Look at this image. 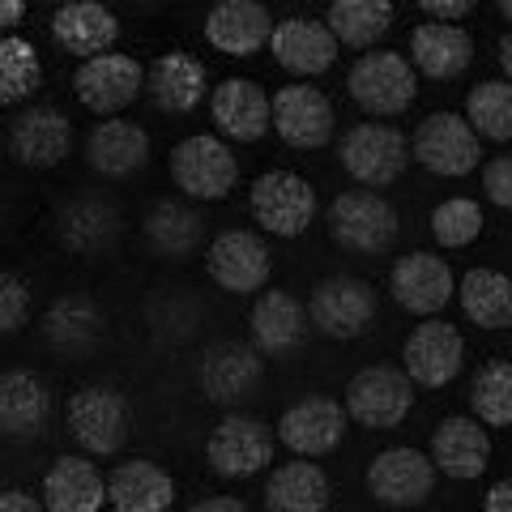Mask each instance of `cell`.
<instances>
[{
  "label": "cell",
  "mask_w": 512,
  "mask_h": 512,
  "mask_svg": "<svg viewBox=\"0 0 512 512\" xmlns=\"http://www.w3.org/2000/svg\"><path fill=\"white\" fill-rule=\"evenodd\" d=\"M64 427L82 448V457H120L133 431V406L116 384H82L64 402Z\"/></svg>",
  "instance_id": "obj_1"
},
{
  "label": "cell",
  "mask_w": 512,
  "mask_h": 512,
  "mask_svg": "<svg viewBox=\"0 0 512 512\" xmlns=\"http://www.w3.org/2000/svg\"><path fill=\"white\" fill-rule=\"evenodd\" d=\"M338 163L342 171L367 192H380L397 184L410 167V141L397 124L384 120H359L355 128H346L338 141Z\"/></svg>",
  "instance_id": "obj_2"
},
{
  "label": "cell",
  "mask_w": 512,
  "mask_h": 512,
  "mask_svg": "<svg viewBox=\"0 0 512 512\" xmlns=\"http://www.w3.org/2000/svg\"><path fill=\"white\" fill-rule=\"evenodd\" d=\"M346 94L355 99L359 111L389 124L393 116H402V111L414 107V99H419V77H414L410 60L402 52L372 47V52H363L346 69Z\"/></svg>",
  "instance_id": "obj_3"
},
{
  "label": "cell",
  "mask_w": 512,
  "mask_h": 512,
  "mask_svg": "<svg viewBox=\"0 0 512 512\" xmlns=\"http://www.w3.org/2000/svg\"><path fill=\"white\" fill-rule=\"evenodd\" d=\"M329 235L333 244L355 256H384L402 235V218L384 192L346 188L329 205Z\"/></svg>",
  "instance_id": "obj_4"
},
{
  "label": "cell",
  "mask_w": 512,
  "mask_h": 512,
  "mask_svg": "<svg viewBox=\"0 0 512 512\" xmlns=\"http://www.w3.org/2000/svg\"><path fill=\"white\" fill-rule=\"evenodd\" d=\"M171 184L184 192L188 201H227L239 184V158L222 137L214 133H192L171 146Z\"/></svg>",
  "instance_id": "obj_5"
},
{
  "label": "cell",
  "mask_w": 512,
  "mask_h": 512,
  "mask_svg": "<svg viewBox=\"0 0 512 512\" xmlns=\"http://www.w3.org/2000/svg\"><path fill=\"white\" fill-rule=\"evenodd\" d=\"M303 312H308V329H316L320 338L355 342L376 325L380 299H376V291H372V282L367 278L338 274V278H320L312 286Z\"/></svg>",
  "instance_id": "obj_6"
},
{
  "label": "cell",
  "mask_w": 512,
  "mask_h": 512,
  "mask_svg": "<svg viewBox=\"0 0 512 512\" xmlns=\"http://www.w3.org/2000/svg\"><path fill=\"white\" fill-rule=\"evenodd\" d=\"M342 410L350 423L367 431H393L410 419L414 410V384L406 380L402 367L393 363H367L346 380Z\"/></svg>",
  "instance_id": "obj_7"
},
{
  "label": "cell",
  "mask_w": 512,
  "mask_h": 512,
  "mask_svg": "<svg viewBox=\"0 0 512 512\" xmlns=\"http://www.w3.org/2000/svg\"><path fill=\"white\" fill-rule=\"evenodd\" d=\"M248 210L256 218V231L274 235V239H299L303 231L316 222L320 214V197L316 188L295 171H265L252 180L248 192Z\"/></svg>",
  "instance_id": "obj_8"
},
{
  "label": "cell",
  "mask_w": 512,
  "mask_h": 512,
  "mask_svg": "<svg viewBox=\"0 0 512 512\" xmlns=\"http://www.w3.org/2000/svg\"><path fill=\"white\" fill-rule=\"evenodd\" d=\"M410 141V163L423 171L440 175V180H461L483 167V141L470 133V124L461 120V111H431L427 120L414 124Z\"/></svg>",
  "instance_id": "obj_9"
},
{
  "label": "cell",
  "mask_w": 512,
  "mask_h": 512,
  "mask_svg": "<svg viewBox=\"0 0 512 512\" xmlns=\"http://www.w3.org/2000/svg\"><path fill=\"white\" fill-rule=\"evenodd\" d=\"M338 128L329 94L308 82H286L269 94V133H278L291 150H325Z\"/></svg>",
  "instance_id": "obj_10"
},
{
  "label": "cell",
  "mask_w": 512,
  "mask_h": 512,
  "mask_svg": "<svg viewBox=\"0 0 512 512\" xmlns=\"http://www.w3.org/2000/svg\"><path fill=\"white\" fill-rule=\"evenodd\" d=\"M274 453H278V440H274V427L261 423L256 414H222L218 427L210 431L205 440V461L210 470L222 478H256L261 470L274 466Z\"/></svg>",
  "instance_id": "obj_11"
},
{
  "label": "cell",
  "mask_w": 512,
  "mask_h": 512,
  "mask_svg": "<svg viewBox=\"0 0 512 512\" xmlns=\"http://www.w3.org/2000/svg\"><path fill=\"white\" fill-rule=\"evenodd\" d=\"M346 427H350V419H346L338 397L308 393L278 414L274 440L299 461H320V457H329L333 448H342Z\"/></svg>",
  "instance_id": "obj_12"
},
{
  "label": "cell",
  "mask_w": 512,
  "mask_h": 512,
  "mask_svg": "<svg viewBox=\"0 0 512 512\" xmlns=\"http://www.w3.org/2000/svg\"><path fill=\"white\" fill-rule=\"evenodd\" d=\"M205 274L227 295H261L269 286V274H274V252L256 231H218L205 244Z\"/></svg>",
  "instance_id": "obj_13"
},
{
  "label": "cell",
  "mask_w": 512,
  "mask_h": 512,
  "mask_svg": "<svg viewBox=\"0 0 512 512\" xmlns=\"http://www.w3.org/2000/svg\"><path fill=\"white\" fill-rule=\"evenodd\" d=\"M146 90V64L128 52H103L94 60H82L73 73V94L77 103L94 116H120L124 107H133Z\"/></svg>",
  "instance_id": "obj_14"
},
{
  "label": "cell",
  "mask_w": 512,
  "mask_h": 512,
  "mask_svg": "<svg viewBox=\"0 0 512 512\" xmlns=\"http://www.w3.org/2000/svg\"><path fill=\"white\" fill-rule=\"evenodd\" d=\"M402 372L414 389H448L466 372V338H461V329L440 316L414 325L402 346Z\"/></svg>",
  "instance_id": "obj_15"
},
{
  "label": "cell",
  "mask_w": 512,
  "mask_h": 512,
  "mask_svg": "<svg viewBox=\"0 0 512 512\" xmlns=\"http://www.w3.org/2000/svg\"><path fill=\"white\" fill-rule=\"evenodd\" d=\"M367 495L384 508H423L436 491V470L423 448L414 444H393V448H380V453L367 461Z\"/></svg>",
  "instance_id": "obj_16"
},
{
  "label": "cell",
  "mask_w": 512,
  "mask_h": 512,
  "mask_svg": "<svg viewBox=\"0 0 512 512\" xmlns=\"http://www.w3.org/2000/svg\"><path fill=\"white\" fill-rule=\"evenodd\" d=\"M453 291H457V274H453V265H448L444 256H436V252L414 248L406 256H397L393 269H389L393 303L402 312L419 316V320L440 316L448 303H453Z\"/></svg>",
  "instance_id": "obj_17"
},
{
  "label": "cell",
  "mask_w": 512,
  "mask_h": 512,
  "mask_svg": "<svg viewBox=\"0 0 512 512\" xmlns=\"http://www.w3.org/2000/svg\"><path fill=\"white\" fill-rule=\"evenodd\" d=\"M261 380H265V359L252 350V342L227 338V342L205 346L201 367H197V384L214 406L239 410L248 397H256Z\"/></svg>",
  "instance_id": "obj_18"
},
{
  "label": "cell",
  "mask_w": 512,
  "mask_h": 512,
  "mask_svg": "<svg viewBox=\"0 0 512 512\" xmlns=\"http://www.w3.org/2000/svg\"><path fill=\"white\" fill-rule=\"evenodd\" d=\"M427 461L431 470L453 478V483H474L491 470V431L478 427L470 414H448L431 431Z\"/></svg>",
  "instance_id": "obj_19"
},
{
  "label": "cell",
  "mask_w": 512,
  "mask_h": 512,
  "mask_svg": "<svg viewBox=\"0 0 512 512\" xmlns=\"http://www.w3.org/2000/svg\"><path fill=\"white\" fill-rule=\"evenodd\" d=\"M308 338V312L303 303L282 291V286H265L261 295H252L248 308V342L261 359H282L303 346Z\"/></svg>",
  "instance_id": "obj_20"
},
{
  "label": "cell",
  "mask_w": 512,
  "mask_h": 512,
  "mask_svg": "<svg viewBox=\"0 0 512 512\" xmlns=\"http://www.w3.org/2000/svg\"><path fill=\"white\" fill-rule=\"evenodd\" d=\"M103 329H107L103 308L86 291H64V295H56L52 303H47V312L39 316L43 342L52 346L56 355H64V359H86V355H94L99 342H103Z\"/></svg>",
  "instance_id": "obj_21"
},
{
  "label": "cell",
  "mask_w": 512,
  "mask_h": 512,
  "mask_svg": "<svg viewBox=\"0 0 512 512\" xmlns=\"http://www.w3.org/2000/svg\"><path fill=\"white\" fill-rule=\"evenodd\" d=\"M210 120L218 133L231 146H252V141H261L269 133V94L261 82H252V77H222V82L210 90Z\"/></svg>",
  "instance_id": "obj_22"
},
{
  "label": "cell",
  "mask_w": 512,
  "mask_h": 512,
  "mask_svg": "<svg viewBox=\"0 0 512 512\" xmlns=\"http://www.w3.org/2000/svg\"><path fill=\"white\" fill-rule=\"evenodd\" d=\"M269 56H274L278 69H286L291 77H320L338 64L342 47L333 43V35L325 30L320 18H282L269 30Z\"/></svg>",
  "instance_id": "obj_23"
},
{
  "label": "cell",
  "mask_w": 512,
  "mask_h": 512,
  "mask_svg": "<svg viewBox=\"0 0 512 512\" xmlns=\"http://www.w3.org/2000/svg\"><path fill=\"white\" fill-rule=\"evenodd\" d=\"M73 120L60 107H26L9 128V154L13 163L47 171L73 154Z\"/></svg>",
  "instance_id": "obj_24"
},
{
  "label": "cell",
  "mask_w": 512,
  "mask_h": 512,
  "mask_svg": "<svg viewBox=\"0 0 512 512\" xmlns=\"http://www.w3.org/2000/svg\"><path fill=\"white\" fill-rule=\"evenodd\" d=\"M410 69L414 77L427 82H461L474 64V39L466 26H440V22H419L410 30Z\"/></svg>",
  "instance_id": "obj_25"
},
{
  "label": "cell",
  "mask_w": 512,
  "mask_h": 512,
  "mask_svg": "<svg viewBox=\"0 0 512 512\" xmlns=\"http://www.w3.org/2000/svg\"><path fill=\"white\" fill-rule=\"evenodd\" d=\"M52 39L60 52L77 60H94L103 52H116L120 43V18L99 0H64L52 13Z\"/></svg>",
  "instance_id": "obj_26"
},
{
  "label": "cell",
  "mask_w": 512,
  "mask_h": 512,
  "mask_svg": "<svg viewBox=\"0 0 512 512\" xmlns=\"http://www.w3.org/2000/svg\"><path fill=\"white\" fill-rule=\"evenodd\" d=\"M201 30L214 52L231 56V60H248L269 43L274 13H269V5H256V0H218V5L205 13Z\"/></svg>",
  "instance_id": "obj_27"
},
{
  "label": "cell",
  "mask_w": 512,
  "mask_h": 512,
  "mask_svg": "<svg viewBox=\"0 0 512 512\" xmlns=\"http://www.w3.org/2000/svg\"><path fill=\"white\" fill-rule=\"evenodd\" d=\"M52 419V389L30 367L0 372V436L5 440H39Z\"/></svg>",
  "instance_id": "obj_28"
},
{
  "label": "cell",
  "mask_w": 512,
  "mask_h": 512,
  "mask_svg": "<svg viewBox=\"0 0 512 512\" xmlns=\"http://www.w3.org/2000/svg\"><path fill=\"white\" fill-rule=\"evenodd\" d=\"M39 500L47 512H103L107 508V474L82 453H64L47 466Z\"/></svg>",
  "instance_id": "obj_29"
},
{
  "label": "cell",
  "mask_w": 512,
  "mask_h": 512,
  "mask_svg": "<svg viewBox=\"0 0 512 512\" xmlns=\"http://www.w3.org/2000/svg\"><path fill=\"white\" fill-rule=\"evenodd\" d=\"M175 478L150 457L116 461L107 474V508L111 512H171Z\"/></svg>",
  "instance_id": "obj_30"
},
{
  "label": "cell",
  "mask_w": 512,
  "mask_h": 512,
  "mask_svg": "<svg viewBox=\"0 0 512 512\" xmlns=\"http://www.w3.org/2000/svg\"><path fill=\"white\" fill-rule=\"evenodd\" d=\"M146 90L158 111L167 116H188L210 94V69L192 52H163L146 69Z\"/></svg>",
  "instance_id": "obj_31"
},
{
  "label": "cell",
  "mask_w": 512,
  "mask_h": 512,
  "mask_svg": "<svg viewBox=\"0 0 512 512\" xmlns=\"http://www.w3.org/2000/svg\"><path fill=\"white\" fill-rule=\"evenodd\" d=\"M86 163L107 180L137 175L150 163V133L137 120H99L86 137Z\"/></svg>",
  "instance_id": "obj_32"
},
{
  "label": "cell",
  "mask_w": 512,
  "mask_h": 512,
  "mask_svg": "<svg viewBox=\"0 0 512 512\" xmlns=\"http://www.w3.org/2000/svg\"><path fill=\"white\" fill-rule=\"evenodd\" d=\"M124 231V218L111 201L103 197H73L56 218L60 244L77 256H103L116 248V239Z\"/></svg>",
  "instance_id": "obj_33"
},
{
  "label": "cell",
  "mask_w": 512,
  "mask_h": 512,
  "mask_svg": "<svg viewBox=\"0 0 512 512\" xmlns=\"http://www.w3.org/2000/svg\"><path fill=\"white\" fill-rule=\"evenodd\" d=\"M141 239L163 261H184L201 248L205 239V214L188 201H154L141 218Z\"/></svg>",
  "instance_id": "obj_34"
},
{
  "label": "cell",
  "mask_w": 512,
  "mask_h": 512,
  "mask_svg": "<svg viewBox=\"0 0 512 512\" xmlns=\"http://www.w3.org/2000/svg\"><path fill=\"white\" fill-rule=\"evenodd\" d=\"M333 504V483L320 461H282L265 478L269 512H325Z\"/></svg>",
  "instance_id": "obj_35"
},
{
  "label": "cell",
  "mask_w": 512,
  "mask_h": 512,
  "mask_svg": "<svg viewBox=\"0 0 512 512\" xmlns=\"http://www.w3.org/2000/svg\"><path fill=\"white\" fill-rule=\"evenodd\" d=\"M453 299H461V316L487 333H504L512 325V278L504 269L478 265L461 274Z\"/></svg>",
  "instance_id": "obj_36"
},
{
  "label": "cell",
  "mask_w": 512,
  "mask_h": 512,
  "mask_svg": "<svg viewBox=\"0 0 512 512\" xmlns=\"http://www.w3.org/2000/svg\"><path fill=\"white\" fill-rule=\"evenodd\" d=\"M397 9L389 0H333L325 13V30L338 47L350 52H372V47L393 30Z\"/></svg>",
  "instance_id": "obj_37"
},
{
  "label": "cell",
  "mask_w": 512,
  "mask_h": 512,
  "mask_svg": "<svg viewBox=\"0 0 512 512\" xmlns=\"http://www.w3.org/2000/svg\"><path fill=\"white\" fill-rule=\"evenodd\" d=\"M461 120L470 124V133L478 141L504 146V141L512 137V86L504 82V77H487V82L470 86Z\"/></svg>",
  "instance_id": "obj_38"
},
{
  "label": "cell",
  "mask_w": 512,
  "mask_h": 512,
  "mask_svg": "<svg viewBox=\"0 0 512 512\" xmlns=\"http://www.w3.org/2000/svg\"><path fill=\"white\" fill-rule=\"evenodd\" d=\"M470 419L487 431L512 427V363L491 359L470 380Z\"/></svg>",
  "instance_id": "obj_39"
},
{
  "label": "cell",
  "mask_w": 512,
  "mask_h": 512,
  "mask_svg": "<svg viewBox=\"0 0 512 512\" xmlns=\"http://www.w3.org/2000/svg\"><path fill=\"white\" fill-rule=\"evenodd\" d=\"M43 86V56L30 39L5 35L0 39V107L26 103Z\"/></svg>",
  "instance_id": "obj_40"
},
{
  "label": "cell",
  "mask_w": 512,
  "mask_h": 512,
  "mask_svg": "<svg viewBox=\"0 0 512 512\" xmlns=\"http://www.w3.org/2000/svg\"><path fill=\"white\" fill-rule=\"evenodd\" d=\"M431 239L448 252H461L483 239L487 231V210L474 197H444L436 210H431Z\"/></svg>",
  "instance_id": "obj_41"
},
{
  "label": "cell",
  "mask_w": 512,
  "mask_h": 512,
  "mask_svg": "<svg viewBox=\"0 0 512 512\" xmlns=\"http://www.w3.org/2000/svg\"><path fill=\"white\" fill-rule=\"evenodd\" d=\"M30 312H35V295H30V282L0 269V338L9 333H22L30 325Z\"/></svg>",
  "instance_id": "obj_42"
},
{
  "label": "cell",
  "mask_w": 512,
  "mask_h": 512,
  "mask_svg": "<svg viewBox=\"0 0 512 512\" xmlns=\"http://www.w3.org/2000/svg\"><path fill=\"white\" fill-rule=\"evenodd\" d=\"M483 197L495 210H512V158L495 154L483 163Z\"/></svg>",
  "instance_id": "obj_43"
},
{
  "label": "cell",
  "mask_w": 512,
  "mask_h": 512,
  "mask_svg": "<svg viewBox=\"0 0 512 512\" xmlns=\"http://www.w3.org/2000/svg\"><path fill=\"white\" fill-rule=\"evenodd\" d=\"M419 13L440 26H466V18L474 13V0H419Z\"/></svg>",
  "instance_id": "obj_44"
},
{
  "label": "cell",
  "mask_w": 512,
  "mask_h": 512,
  "mask_svg": "<svg viewBox=\"0 0 512 512\" xmlns=\"http://www.w3.org/2000/svg\"><path fill=\"white\" fill-rule=\"evenodd\" d=\"M0 512H47L39 495H30L22 487H0Z\"/></svg>",
  "instance_id": "obj_45"
},
{
  "label": "cell",
  "mask_w": 512,
  "mask_h": 512,
  "mask_svg": "<svg viewBox=\"0 0 512 512\" xmlns=\"http://www.w3.org/2000/svg\"><path fill=\"white\" fill-rule=\"evenodd\" d=\"M188 512H252V508L239 495H205V500L188 504Z\"/></svg>",
  "instance_id": "obj_46"
},
{
  "label": "cell",
  "mask_w": 512,
  "mask_h": 512,
  "mask_svg": "<svg viewBox=\"0 0 512 512\" xmlns=\"http://www.w3.org/2000/svg\"><path fill=\"white\" fill-rule=\"evenodd\" d=\"M26 0H0V39L5 35H18V26L26 22Z\"/></svg>",
  "instance_id": "obj_47"
},
{
  "label": "cell",
  "mask_w": 512,
  "mask_h": 512,
  "mask_svg": "<svg viewBox=\"0 0 512 512\" xmlns=\"http://www.w3.org/2000/svg\"><path fill=\"white\" fill-rule=\"evenodd\" d=\"M483 512H512V483L500 478L487 495H483Z\"/></svg>",
  "instance_id": "obj_48"
},
{
  "label": "cell",
  "mask_w": 512,
  "mask_h": 512,
  "mask_svg": "<svg viewBox=\"0 0 512 512\" xmlns=\"http://www.w3.org/2000/svg\"><path fill=\"white\" fill-rule=\"evenodd\" d=\"M500 69H504V82L512 77V35L500 39Z\"/></svg>",
  "instance_id": "obj_49"
}]
</instances>
